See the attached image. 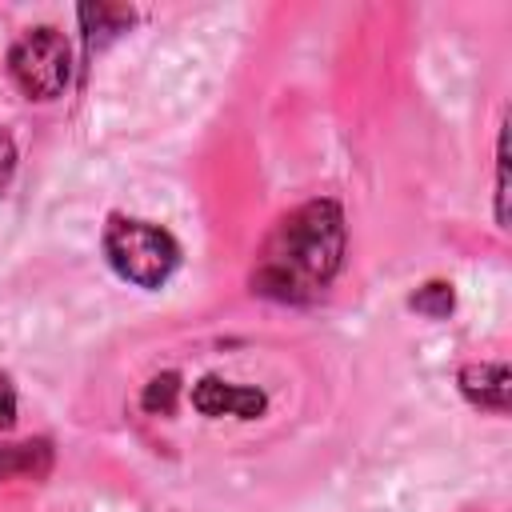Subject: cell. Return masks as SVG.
Listing matches in <instances>:
<instances>
[{
	"mask_svg": "<svg viewBox=\"0 0 512 512\" xmlns=\"http://www.w3.org/2000/svg\"><path fill=\"white\" fill-rule=\"evenodd\" d=\"M104 256L124 280H132L140 288H160L180 264V248L160 224L128 220V216H112L108 220Z\"/></svg>",
	"mask_w": 512,
	"mask_h": 512,
	"instance_id": "7a4b0ae2",
	"label": "cell"
},
{
	"mask_svg": "<svg viewBox=\"0 0 512 512\" xmlns=\"http://www.w3.org/2000/svg\"><path fill=\"white\" fill-rule=\"evenodd\" d=\"M12 416H16V400H12V388L0 380V428H8Z\"/></svg>",
	"mask_w": 512,
	"mask_h": 512,
	"instance_id": "52a82bcc",
	"label": "cell"
},
{
	"mask_svg": "<svg viewBox=\"0 0 512 512\" xmlns=\"http://www.w3.org/2000/svg\"><path fill=\"white\" fill-rule=\"evenodd\" d=\"M460 388L480 408H492V412L508 408V368L504 364H468L460 372Z\"/></svg>",
	"mask_w": 512,
	"mask_h": 512,
	"instance_id": "5b68a950",
	"label": "cell"
},
{
	"mask_svg": "<svg viewBox=\"0 0 512 512\" xmlns=\"http://www.w3.org/2000/svg\"><path fill=\"white\" fill-rule=\"evenodd\" d=\"M12 172H16V148H12V140H8V132L0 128V192L8 188V180H12Z\"/></svg>",
	"mask_w": 512,
	"mask_h": 512,
	"instance_id": "8992f818",
	"label": "cell"
},
{
	"mask_svg": "<svg viewBox=\"0 0 512 512\" xmlns=\"http://www.w3.org/2000/svg\"><path fill=\"white\" fill-rule=\"evenodd\" d=\"M344 256V216L332 200H312L288 212L252 268L256 292L304 304L328 288Z\"/></svg>",
	"mask_w": 512,
	"mask_h": 512,
	"instance_id": "6da1fadb",
	"label": "cell"
},
{
	"mask_svg": "<svg viewBox=\"0 0 512 512\" xmlns=\"http://www.w3.org/2000/svg\"><path fill=\"white\" fill-rule=\"evenodd\" d=\"M8 72L28 100H56L68 88V72H72V52L64 32L48 24L28 28L8 52Z\"/></svg>",
	"mask_w": 512,
	"mask_h": 512,
	"instance_id": "3957f363",
	"label": "cell"
},
{
	"mask_svg": "<svg viewBox=\"0 0 512 512\" xmlns=\"http://www.w3.org/2000/svg\"><path fill=\"white\" fill-rule=\"evenodd\" d=\"M192 404L208 416H256L264 408V396L252 392V388H236V384H224L216 376H208L196 392H192Z\"/></svg>",
	"mask_w": 512,
	"mask_h": 512,
	"instance_id": "277c9868",
	"label": "cell"
}]
</instances>
